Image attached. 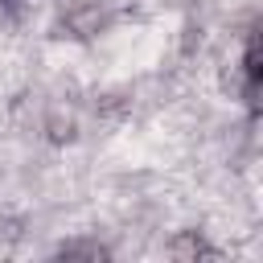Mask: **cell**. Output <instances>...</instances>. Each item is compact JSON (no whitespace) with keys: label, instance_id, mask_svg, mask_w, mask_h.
<instances>
[{"label":"cell","instance_id":"1","mask_svg":"<svg viewBox=\"0 0 263 263\" xmlns=\"http://www.w3.org/2000/svg\"><path fill=\"white\" fill-rule=\"evenodd\" d=\"M115 25V12L107 0H70L58 16V37L70 41H95Z\"/></svg>","mask_w":263,"mask_h":263},{"label":"cell","instance_id":"2","mask_svg":"<svg viewBox=\"0 0 263 263\" xmlns=\"http://www.w3.org/2000/svg\"><path fill=\"white\" fill-rule=\"evenodd\" d=\"M41 136H45V144H53V148H70V144H78V136H82V123H78V111L74 107H49L45 115H41Z\"/></svg>","mask_w":263,"mask_h":263},{"label":"cell","instance_id":"3","mask_svg":"<svg viewBox=\"0 0 263 263\" xmlns=\"http://www.w3.org/2000/svg\"><path fill=\"white\" fill-rule=\"evenodd\" d=\"M164 251H168V259H177V263H197V259H222V251H218V247H210L201 230H177V234H173V238L164 242Z\"/></svg>","mask_w":263,"mask_h":263},{"label":"cell","instance_id":"4","mask_svg":"<svg viewBox=\"0 0 263 263\" xmlns=\"http://www.w3.org/2000/svg\"><path fill=\"white\" fill-rule=\"evenodd\" d=\"M53 255L58 259H111V247L107 242H99V238H70V242H58L53 247Z\"/></svg>","mask_w":263,"mask_h":263},{"label":"cell","instance_id":"5","mask_svg":"<svg viewBox=\"0 0 263 263\" xmlns=\"http://www.w3.org/2000/svg\"><path fill=\"white\" fill-rule=\"evenodd\" d=\"M127 111H132L127 90H103V95L95 99V115H103V119H119V115H127Z\"/></svg>","mask_w":263,"mask_h":263},{"label":"cell","instance_id":"6","mask_svg":"<svg viewBox=\"0 0 263 263\" xmlns=\"http://www.w3.org/2000/svg\"><path fill=\"white\" fill-rule=\"evenodd\" d=\"M4 4H12V0H0V8H4Z\"/></svg>","mask_w":263,"mask_h":263}]
</instances>
